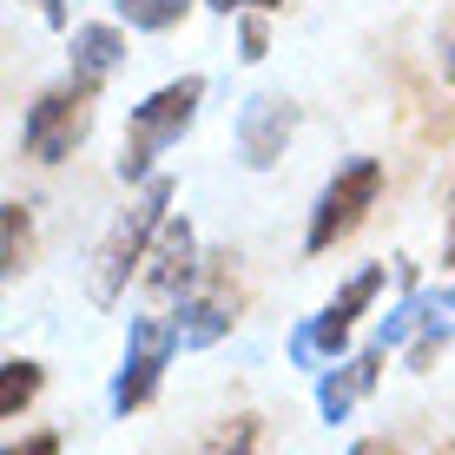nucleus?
Wrapping results in <instances>:
<instances>
[{"instance_id": "nucleus-1", "label": "nucleus", "mask_w": 455, "mask_h": 455, "mask_svg": "<svg viewBox=\"0 0 455 455\" xmlns=\"http://www.w3.org/2000/svg\"><path fill=\"white\" fill-rule=\"evenodd\" d=\"M165 205H172V179H146L139 205H125L106 231V244L92 251V304H119L125 297V277L146 271L152 258V238L165 231Z\"/></svg>"}, {"instance_id": "nucleus-2", "label": "nucleus", "mask_w": 455, "mask_h": 455, "mask_svg": "<svg viewBox=\"0 0 455 455\" xmlns=\"http://www.w3.org/2000/svg\"><path fill=\"white\" fill-rule=\"evenodd\" d=\"M198 100H205V80H198V73H185V80L146 92V100L132 106V125H125V146H119V179H125V185L152 179V159L192 132Z\"/></svg>"}, {"instance_id": "nucleus-3", "label": "nucleus", "mask_w": 455, "mask_h": 455, "mask_svg": "<svg viewBox=\"0 0 455 455\" xmlns=\"http://www.w3.org/2000/svg\"><path fill=\"white\" fill-rule=\"evenodd\" d=\"M92 100H100V86L92 80H60V86H46L34 106H27V119H20V152L34 165H60V159H73V146L92 132Z\"/></svg>"}, {"instance_id": "nucleus-4", "label": "nucleus", "mask_w": 455, "mask_h": 455, "mask_svg": "<svg viewBox=\"0 0 455 455\" xmlns=\"http://www.w3.org/2000/svg\"><path fill=\"white\" fill-rule=\"evenodd\" d=\"M376 192H383V159H350L331 185H323L317 212H310V231H304V251H331V244H343V238H350V231L370 218Z\"/></svg>"}, {"instance_id": "nucleus-5", "label": "nucleus", "mask_w": 455, "mask_h": 455, "mask_svg": "<svg viewBox=\"0 0 455 455\" xmlns=\"http://www.w3.org/2000/svg\"><path fill=\"white\" fill-rule=\"evenodd\" d=\"M172 350H179V331H172L165 317H132V331H125V356H119V376H113V410H119V416L146 410V403L159 396Z\"/></svg>"}, {"instance_id": "nucleus-6", "label": "nucleus", "mask_w": 455, "mask_h": 455, "mask_svg": "<svg viewBox=\"0 0 455 455\" xmlns=\"http://www.w3.org/2000/svg\"><path fill=\"white\" fill-rule=\"evenodd\" d=\"M376 291H383V264H370V271H356L350 284H343L331 304L317 310V317L304 323V331L291 337V363H317V356H343V343H350V331H356V317L376 304Z\"/></svg>"}, {"instance_id": "nucleus-7", "label": "nucleus", "mask_w": 455, "mask_h": 455, "mask_svg": "<svg viewBox=\"0 0 455 455\" xmlns=\"http://www.w3.org/2000/svg\"><path fill=\"white\" fill-rule=\"evenodd\" d=\"M231 323H238V284H231V251H225V258L205 264V277L179 304L172 331H179V350H212V343L231 337Z\"/></svg>"}, {"instance_id": "nucleus-8", "label": "nucleus", "mask_w": 455, "mask_h": 455, "mask_svg": "<svg viewBox=\"0 0 455 455\" xmlns=\"http://www.w3.org/2000/svg\"><path fill=\"white\" fill-rule=\"evenodd\" d=\"M198 277H205V264H198V238L185 218H165V231L152 238V258L146 271H139V284L146 297H159V304H185V297L198 291Z\"/></svg>"}, {"instance_id": "nucleus-9", "label": "nucleus", "mask_w": 455, "mask_h": 455, "mask_svg": "<svg viewBox=\"0 0 455 455\" xmlns=\"http://www.w3.org/2000/svg\"><path fill=\"white\" fill-rule=\"evenodd\" d=\"M291 132H297V106L291 100H277V92H258V100H244V113H238V152H244V165H277L284 159V146H291Z\"/></svg>"}, {"instance_id": "nucleus-10", "label": "nucleus", "mask_w": 455, "mask_h": 455, "mask_svg": "<svg viewBox=\"0 0 455 455\" xmlns=\"http://www.w3.org/2000/svg\"><path fill=\"white\" fill-rule=\"evenodd\" d=\"M416 337H455V291H416L383 317V350H410Z\"/></svg>"}, {"instance_id": "nucleus-11", "label": "nucleus", "mask_w": 455, "mask_h": 455, "mask_svg": "<svg viewBox=\"0 0 455 455\" xmlns=\"http://www.w3.org/2000/svg\"><path fill=\"white\" fill-rule=\"evenodd\" d=\"M376 376H383V343H376V350L343 356V363L317 383V410H323V422H350V410L376 389Z\"/></svg>"}, {"instance_id": "nucleus-12", "label": "nucleus", "mask_w": 455, "mask_h": 455, "mask_svg": "<svg viewBox=\"0 0 455 455\" xmlns=\"http://www.w3.org/2000/svg\"><path fill=\"white\" fill-rule=\"evenodd\" d=\"M119 60H125V34H119V27H100V20H92V27H73V73H80V80L100 86Z\"/></svg>"}, {"instance_id": "nucleus-13", "label": "nucleus", "mask_w": 455, "mask_h": 455, "mask_svg": "<svg viewBox=\"0 0 455 455\" xmlns=\"http://www.w3.org/2000/svg\"><path fill=\"white\" fill-rule=\"evenodd\" d=\"M0 264H7V277H20L34 264V218H27L20 198L0 205Z\"/></svg>"}, {"instance_id": "nucleus-14", "label": "nucleus", "mask_w": 455, "mask_h": 455, "mask_svg": "<svg viewBox=\"0 0 455 455\" xmlns=\"http://www.w3.org/2000/svg\"><path fill=\"white\" fill-rule=\"evenodd\" d=\"M40 383H46V376H40L34 356H7V363H0V416L13 422V416L27 410V403L40 396Z\"/></svg>"}, {"instance_id": "nucleus-15", "label": "nucleus", "mask_w": 455, "mask_h": 455, "mask_svg": "<svg viewBox=\"0 0 455 455\" xmlns=\"http://www.w3.org/2000/svg\"><path fill=\"white\" fill-rule=\"evenodd\" d=\"M258 443H264V422L258 416H225L192 455H258Z\"/></svg>"}, {"instance_id": "nucleus-16", "label": "nucleus", "mask_w": 455, "mask_h": 455, "mask_svg": "<svg viewBox=\"0 0 455 455\" xmlns=\"http://www.w3.org/2000/svg\"><path fill=\"white\" fill-rule=\"evenodd\" d=\"M125 13V27H146V34H165V27H179L185 13H192V0H113Z\"/></svg>"}, {"instance_id": "nucleus-17", "label": "nucleus", "mask_w": 455, "mask_h": 455, "mask_svg": "<svg viewBox=\"0 0 455 455\" xmlns=\"http://www.w3.org/2000/svg\"><path fill=\"white\" fill-rule=\"evenodd\" d=\"M271 53V27L264 13H238V60H264Z\"/></svg>"}, {"instance_id": "nucleus-18", "label": "nucleus", "mask_w": 455, "mask_h": 455, "mask_svg": "<svg viewBox=\"0 0 455 455\" xmlns=\"http://www.w3.org/2000/svg\"><path fill=\"white\" fill-rule=\"evenodd\" d=\"M7 455H60V435H53V429H40V435H27V443H13Z\"/></svg>"}, {"instance_id": "nucleus-19", "label": "nucleus", "mask_w": 455, "mask_h": 455, "mask_svg": "<svg viewBox=\"0 0 455 455\" xmlns=\"http://www.w3.org/2000/svg\"><path fill=\"white\" fill-rule=\"evenodd\" d=\"M218 13H271V7H284V0H212Z\"/></svg>"}, {"instance_id": "nucleus-20", "label": "nucleus", "mask_w": 455, "mask_h": 455, "mask_svg": "<svg viewBox=\"0 0 455 455\" xmlns=\"http://www.w3.org/2000/svg\"><path fill=\"white\" fill-rule=\"evenodd\" d=\"M350 455H403L389 435H363V443H350Z\"/></svg>"}, {"instance_id": "nucleus-21", "label": "nucleus", "mask_w": 455, "mask_h": 455, "mask_svg": "<svg viewBox=\"0 0 455 455\" xmlns=\"http://www.w3.org/2000/svg\"><path fill=\"white\" fill-rule=\"evenodd\" d=\"M443 80H455V13L443 20Z\"/></svg>"}, {"instance_id": "nucleus-22", "label": "nucleus", "mask_w": 455, "mask_h": 455, "mask_svg": "<svg viewBox=\"0 0 455 455\" xmlns=\"http://www.w3.org/2000/svg\"><path fill=\"white\" fill-rule=\"evenodd\" d=\"M443 264H455V185H449V225H443Z\"/></svg>"}, {"instance_id": "nucleus-23", "label": "nucleus", "mask_w": 455, "mask_h": 455, "mask_svg": "<svg viewBox=\"0 0 455 455\" xmlns=\"http://www.w3.org/2000/svg\"><path fill=\"white\" fill-rule=\"evenodd\" d=\"M40 13H46L53 27H60V20H67V0H40Z\"/></svg>"}]
</instances>
